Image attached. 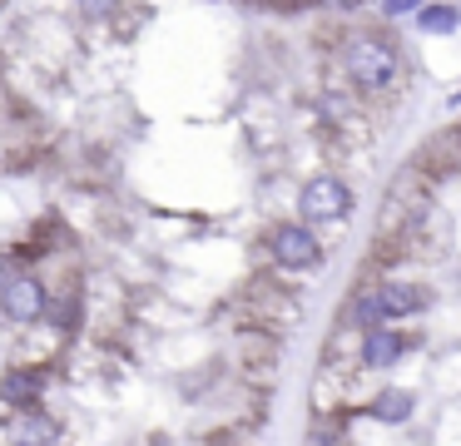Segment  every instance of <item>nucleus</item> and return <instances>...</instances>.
<instances>
[{"label": "nucleus", "instance_id": "13", "mask_svg": "<svg viewBox=\"0 0 461 446\" xmlns=\"http://www.w3.org/2000/svg\"><path fill=\"white\" fill-rule=\"evenodd\" d=\"M114 5H120V0H80V10H85V15H110Z\"/></svg>", "mask_w": 461, "mask_h": 446}, {"label": "nucleus", "instance_id": "7", "mask_svg": "<svg viewBox=\"0 0 461 446\" xmlns=\"http://www.w3.org/2000/svg\"><path fill=\"white\" fill-rule=\"evenodd\" d=\"M411 412H417V396L402 392V387H387V392H377V396L367 402V416H372V422H382V426L411 422Z\"/></svg>", "mask_w": 461, "mask_h": 446}, {"label": "nucleus", "instance_id": "10", "mask_svg": "<svg viewBox=\"0 0 461 446\" xmlns=\"http://www.w3.org/2000/svg\"><path fill=\"white\" fill-rule=\"evenodd\" d=\"M352 317H357L362 332H367V327H382V323H387V313H382V303H377V287H372V293H357V303H352Z\"/></svg>", "mask_w": 461, "mask_h": 446}, {"label": "nucleus", "instance_id": "2", "mask_svg": "<svg viewBox=\"0 0 461 446\" xmlns=\"http://www.w3.org/2000/svg\"><path fill=\"white\" fill-rule=\"evenodd\" d=\"M268 253H273V263L278 268H318L322 263V243H318V233L312 228H303V223H278L268 233Z\"/></svg>", "mask_w": 461, "mask_h": 446}, {"label": "nucleus", "instance_id": "12", "mask_svg": "<svg viewBox=\"0 0 461 446\" xmlns=\"http://www.w3.org/2000/svg\"><path fill=\"white\" fill-rule=\"evenodd\" d=\"M421 5H427V0H382V10H387V15H417Z\"/></svg>", "mask_w": 461, "mask_h": 446}, {"label": "nucleus", "instance_id": "9", "mask_svg": "<svg viewBox=\"0 0 461 446\" xmlns=\"http://www.w3.org/2000/svg\"><path fill=\"white\" fill-rule=\"evenodd\" d=\"M0 396H5V402H25V406H31L35 396H41V377L11 372V377H5V387H0Z\"/></svg>", "mask_w": 461, "mask_h": 446}, {"label": "nucleus", "instance_id": "4", "mask_svg": "<svg viewBox=\"0 0 461 446\" xmlns=\"http://www.w3.org/2000/svg\"><path fill=\"white\" fill-rule=\"evenodd\" d=\"M298 208H303V218H348L352 214V194H348V184H342L338 174H318V178H308L303 184V198H298Z\"/></svg>", "mask_w": 461, "mask_h": 446}, {"label": "nucleus", "instance_id": "14", "mask_svg": "<svg viewBox=\"0 0 461 446\" xmlns=\"http://www.w3.org/2000/svg\"><path fill=\"white\" fill-rule=\"evenodd\" d=\"M322 5H328V10H357L362 0H322Z\"/></svg>", "mask_w": 461, "mask_h": 446}, {"label": "nucleus", "instance_id": "11", "mask_svg": "<svg viewBox=\"0 0 461 446\" xmlns=\"http://www.w3.org/2000/svg\"><path fill=\"white\" fill-rule=\"evenodd\" d=\"M21 436H25V441H45V436H55V426L41 422V416H35V422L25 416V422H21Z\"/></svg>", "mask_w": 461, "mask_h": 446}, {"label": "nucleus", "instance_id": "5", "mask_svg": "<svg viewBox=\"0 0 461 446\" xmlns=\"http://www.w3.org/2000/svg\"><path fill=\"white\" fill-rule=\"evenodd\" d=\"M407 352V337L397 332V327H367L362 332V367L367 372H387V367H397V357Z\"/></svg>", "mask_w": 461, "mask_h": 446}, {"label": "nucleus", "instance_id": "6", "mask_svg": "<svg viewBox=\"0 0 461 446\" xmlns=\"http://www.w3.org/2000/svg\"><path fill=\"white\" fill-rule=\"evenodd\" d=\"M377 303H382V313H387V323L392 317H417V313H427L431 307V293L421 283H382L377 287Z\"/></svg>", "mask_w": 461, "mask_h": 446}, {"label": "nucleus", "instance_id": "3", "mask_svg": "<svg viewBox=\"0 0 461 446\" xmlns=\"http://www.w3.org/2000/svg\"><path fill=\"white\" fill-rule=\"evenodd\" d=\"M0 313L11 317V323L31 327L50 313V293H45V283L35 273H15L11 283H5V293H0Z\"/></svg>", "mask_w": 461, "mask_h": 446}, {"label": "nucleus", "instance_id": "8", "mask_svg": "<svg viewBox=\"0 0 461 446\" xmlns=\"http://www.w3.org/2000/svg\"><path fill=\"white\" fill-rule=\"evenodd\" d=\"M456 25H461L456 5H421L417 10V30H427V35H451Z\"/></svg>", "mask_w": 461, "mask_h": 446}, {"label": "nucleus", "instance_id": "1", "mask_svg": "<svg viewBox=\"0 0 461 446\" xmlns=\"http://www.w3.org/2000/svg\"><path fill=\"white\" fill-rule=\"evenodd\" d=\"M342 65H348V79L357 89H392L402 75V50L382 35H357L342 55Z\"/></svg>", "mask_w": 461, "mask_h": 446}, {"label": "nucleus", "instance_id": "15", "mask_svg": "<svg viewBox=\"0 0 461 446\" xmlns=\"http://www.w3.org/2000/svg\"><path fill=\"white\" fill-rule=\"evenodd\" d=\"M5 283H11V278H5V268H0V293H5Z\"/></svg>", "mask_w": 461, "mask_h": 446}]
</instances>
